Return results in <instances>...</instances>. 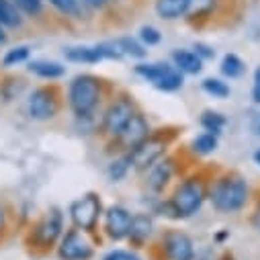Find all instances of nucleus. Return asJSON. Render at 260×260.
<instances>
[{
    "mask_svg": "<svg viewBox=\"0 0 260 260\" xmlns=\"http://www.w3.org/2000/svg\"><path fill=\"white\" fill-rule=\"evenodd\" d=\"M152 219L148 215H136L132 219V230H129V238L136 242H144L152 234Z\"/></svg>",
    "mask_w": 260,
    "mask_h": 260,
    "instance_id": "nucleus-20",
    "label": "nucleus"
},
{
    "mask_svg": "<svg viewBox=\"0 0 260 260\" xmlns=\"http://www.w3.org/2000/svg\"><path fill=\"white\" fill-rule=\"evenodd\" d=\"M21 23H23L21 11L13 5V0H0V25L9 29H17L21 27Z\"/></svg>",
    "mask_w": 260,
    "mask_h": 260,
    "instance_id": "nucleus-19",
    "label": "nucleus"
},
{
    "mask_svg": "<svg viewBox=\"0 0 260 260\" xmlns=\"http://www.w3.org/2000/svg\"><path fill=\"white\" fill-rule=\"evenodd\" d=\"M136 74L164 92H172L182 86V72L170 63H140L136 66Z\"/></svg>",
    "mask_w": 260,
    "mask_h": 260,
    "instance_id": "nucleus-4",
    "label": "nucleus"
},
{
    "mask_svg": "<svg viewBox=\"0 0 260 260\" xmlns=\"http://www.w3.org/2000/svg\"><path fill=\"white\" fill-rule=\"evenodd\" d=\"M103 260H142V258L129 250H111L103 256Z\"/></svg>",
    "mask_w": 260,
    "mask_h": 260,
    "instance_id": "nucleus-32",
    "label": "nucleus"
},
{
    "mask_svg": "<svg viewBox=\"0 0 260 260\" xmlns=\"http://www.w3.org/2000/svg\"><path fill=\"white\" fill-rule=\"evenodd\" d=\"M194 53H197L203 61H205L207 57H213V55H215V51H213L209 45H205V43H197V45H194Z\"/></svg>",
    "mask_w": 260,
    "mask_h": 260,
    "instance_id": "nucleus-34",
    "label": "nucleus"
},
{
    "mask_svg": "<svg viewBox=\"0 0 260 260\" xmlns=\"http://www.w3.org/2000/svg\"><path fill=\"white\" fill-rule=\"evenodd\" d=\"M13 5L29 17H37L43 11V0H13Z\"/></svg>",
    "mask_w": 260,
    "mask_h": 260,
    "instance_id": "nucleus-28",
    "label": "nucleus"
},
{
    "mask_svg": "<svg viewBox=\"0 0 260 260\" xmlns=\"http://www.w3.org/2000/svg\"><path fill=\"white\" fill-rule=\"evenodd\" d=\"M166 152V144L158 138H146L142 144H138L134 150H129L127 158L132 162V168L148 170L152 164H156Z\"/></svg>",
    "mask_w": 260,
    "mask_h": 260,
    "instance_id": "nucleus-6",
    "label": "nucleus"
},
{
    "mask_svg": "<svg viewBox=\"0 0 260 260\" xmlns=\"http://www.w3.org/2000/svg\"><path fill=\"white\" fill-rule=\"evenodd\" d=\"M215 7V0H188L186 17H203L209 15Z\"/></svg>",
    "mask_w": 260,
    "mask_h": 260,
    "instance_id": "nucleus-27",
    "label": "nucleus"
},
{
    "mask_svg": "<svg viewBox=\"0 0 260 260\" xmlns=\"http://www.w3.org/2000/svg\"><path fill=\"white\" fill-rule=\"evenodd\" d=\"M5 225H7V213H5V207L0 205V232L5 230Z\"/></svg>",
    "mask_w": 260,
    "mask_h": 260,
    "instance_id": "nucleus-37",
    "label": "nucleus"
},
{
    "mask_svg": "<svg viewBox=\"0 0 260 260\" xmlns=\"http://www.w3.org/2000/svg\"><path fill=\"white\" fill-rule=\"evenodd\" d=\"M203 90L207 94H211L213 99H225V96H230V86L223 80H219V78H207V80H203Z\"/></svg>",
    "mask_w": 260,
    "mask_h": 260,
    "instance_id": "nucleus-26",
    "label": "nucleus"
},
{
    "mask_svg": "<svg viewBox=\"0 0 260 260\" xmlns=\"http://www.w3.org/2000/svg\"><path fill=\"white\" fill-rule=\"evenodd\" d=\"M172 162L170 160H158L156 164L150 166V174H148V186L154 192L164 190V186L168 184V180L172 178Z\"/></svg>",
    "mask_w": 260,
    "mask_h": 260,
    "instance_id": "nucleus-15",
    "label": "nucleus"
},
{
    "mask_svg": "<svg viewBox=\"0 0 260 260\" xmlns=\"http://www.w3.org/2000/svg\"><path fill=\"white\" fill-rule=\"evenodd\" d=\"M7 41V35H5V29H3V25H0V43H5Z\"/></svg>",
    "mask_w": 260,
    "mask_h": 260,
    "instance_id": "nucleus-38",
    "label": "nucleus"
},
{
    "mask_svg": "<svg viewBox=\"0 0 260 260\" xmlns=\"http://www.w3.org/2000/svg\"><path fill=\"white\" fill-rule=\"evenodd\" d=\"M129 168H132V162H129L127 156H123V158L115 160V162L109 166V176H111L113 180H121V178L127 174Z\"/></svg>",
    "mask_w": 260,
    "mask_h": 260,
    "instance_id": "nucleus-30",
    "label": "nucleus"
},
{
    "mask_svg": "<svg viewBox=\"0 0 260 260\" xmlns=\"http://www.w3.org/2000/svg\"><path fill=\"white\" fill-rule=\"evenodd\" d=\"M136 115V107L129 99H117L115 103H111V107L105 111L103 115V129L105 134L111 138H117L119 132L125 127V123Z\"/></svg>",
    "mask_w": 260,
    "mask_h": 260,
    "instance_id": "nucleus-7",
    "label": "nucleus"
},
{
    "mask_svg": "<svg viewBox=\"0 0 260 260\" xmlns=\"http://www.w3.org/2000/svg\"><path fill=\"white\" fill-rule=\"evenodd\" d=\"M205 197H207V192H205V186L199 178H186L184 182H180L172 194V199H170V205L176 213V219L194 215L201 209Z\"/></svg>",
    "mask_w": 260,
    "mask_h": 260,
    "instance_id": "nucleus-3",
    "label": "nucleus"
},
{
    "mask_svg": "<svg viewBox=\"0 0 260 260\" xmlns=\"http://www.w3.org/2000/svg\"><path fill=\"white\" fill-rule=\"evenodd\" d=\"M57 109H59V103L51 88H37L29 96V103H27L29 117L35 121H47V119L55 117Z\"/></svg>",
    "mask_w": 260,
    "mask_h": 260,
    "instance_id": "nucleus-8",
    "label": "nucleus"
},
{
    "mask_svg": "<svg viewBox=\"0 0 260 260\" xmlns=\"http://www.w3.org/2000/svg\"><path fill=\"white\" fill-rule=\"evenodd\" d=\"M82 5H86L90 9H103L107 5V0H82Z\"/></svg>",
    "mask_w": 260,
    "mask_h": 260,
    "instance_id": "nucleus-36",
    "label": "nucleus"
},
{
    "mask_svg": "<svg viewBox=\"0 0 260 260\" xmlns=\"http://www.w3.org/2000/svg\"><path fill=\"white\" fill-rule=\"evenodd\" d=\"M117 45L119 49L123 51V55H132V57H144L148 53L146 45L140 43L138 39H132V37H121L117 39Z\"/></svg>",
    "mask_w": 260,
    "mask_h": 260,
    "instance_id": "nucleus-22",
    "label": "nucleus"
},
{
    "mask_svg": "<svg viewBox=\"0 0 260 260\" xmlns=\"http://www.w3.org/2000/svg\"><path fill=\"white\" fill-rule=\"evenodd\" d=\"M66 59L70 61H84V63H96L103 59V53L99 49V45H78V47H68L63 51Z\"/></svg>",
    "mask_w": 260,
    "mask_h": 260,
    "instance_id": "nucleus-16",
    "label": "nucleus"
},
{
    "mask_svg": "<svg viewBox=\"0 0 260 260\" xmlns=\"http://www.w3.org/2000/svg\"><path fill=\"white\" fill-rule=\"evenodd\" d=\"M29 72H33L39 78H47V80H55L66 74V68L57 61H31L29 63Z\"/></svg>",
    "mask_w": 260,
    "mask_h": 260,
    "instance_id": "nucleus-18",
    "label": "nucleus"
},
{
    "mask_svg": "<svg viewBox=\"0 0 260 260\" xmlns=\"http://www.w3.org/2000/svg\"><path fill=\"white\" fill-rule=\"evenodd\" d=\"M211 203L221 213H236L248 201V184L242 176H221L211 188Z\"/></svg>",
    "mask_w": 260,
    "mask_h": 260,
    "instance_id": "nucleus-1",
    "label": "nucleus"
},
{
    "mask_svg": "<svg viewBox=\"0 0 260 260\" xmlns=\"http://www.w3.org/2000/svg\"><path fill=\"white\" fill-rule=\"evenodd\" d=\"M186 7L188 0H156V13L166 21H174L186 15Z\"/></svg>",
    "mask_w": 260,
    "mask_h": 260,
    "instance_id": "nucleus-17",
    "label": "nucleus"
},
{
    "mask_svg": "<svg viewBox=\"0 0 260 260\" xmlns=\"http://www.w3.org/2000/svg\"><path fill=\"white\" fill-rule=\"evenodd\" d=\"M68 103L74 115L88 117L101 103V82L90 74H80L70 82Z\"/></svg>",
    "mask_w": 260,
    "mask_h": 260,
    "instance_id": "nucleus-2",
    "label": "nucleus"
},
{
    "mask_svg": "<svg viewBox=\"0 0 260 260\" xmlns=\"http://www.w3.org/2000/svg\"><path fill=\"white\" fill-rule=\"evenodd\" d=\"M164 252L168 260H192L194 256L190 238L180 232H170L164 236Z\"/></svg>",
    "mask_w": 260,
    "mask_h": 260,
    "instance_id": "nucleus-12",
    "label": "nucleus"
},
{
    "mask_svg": "<svg viewBox=\"0 0 260 260\" xmlns=\"http://www.w3.org/2000/svg\"><path fill=\"white\" fill-rule=\"evenodd\" d=\"M148 134H150V125H148V121L144 119V115L136 113L132 119L125 123V127L121 129V132H119L117 140L121 142L123 148L134 150L138 144H142L146 138H150Z\"/></svg>",
    "mask_w": 260,
    "mask_h": 260,
    "instance_id": "nucleus-11",
    "label": "nucleus"
},
{
    "mask_svg": "<svg viewBox=\"0 0 260 260\" xmlns=\"http://www.w3.org/2000/svg\"><path fill=\"white\" fill-rule=\"evenodd\" d=\"M27 57H29V47L27 45H19V47L9 49L3 61H5V66H17V63L25 61Z\"/></svg>",
    "mask_w": 260,
    "mask_h": 260,
    "instance_id": "nucleus-29",
    "label": "nucleus"
},
{
    "mask_svg": "<svg viewBox=\"0 0 260 260\" xmlns=\"http://www.w3.org/2000/svg\"><path fill=\"white\" fill-rule=\"evenodd\" d=\"M250 127H252V132H254V134L260 138V113H254V115H252Z\"/></svg>",
    "mask_w": 260,
    "mask_h": 260,
    "instance_id": "nucleus-35",
    "label": "nucleus"
},
{
    "mask_svg": "<svg viewBox=\"0 0 260 260\" xmlns=\"http://www.w3.org/2000/svg\"><path fill=\"white\" fill-rule=\"evenodd\" d=\"M61 234V213L59 211H51L43 217V221L37 225V232H35V238L41 246H49L53 244Z\"/></svg>",
    "mask_w": 260,
    "mask_h": 260,
    "instance_id": "nucleus-13",
    "label": "nucleus"
},
{
    "mask_svg": "<svg viewBox=\"0 0 260 260\" xmlns=\"http://www.w3.org/2000/svg\"><path fill=\"white\" fill-rule=\"evenodd\" d=\"M49 5L53 9H57L61 15L72 17V19H80V15H82L80 0H49Z\"/></svg>",
    "mask_w": 260,
    "mask_h": 260,
    "instance_id": "nucleus-23",
    "label": "nucleus"
},
{
    "mask_svg": "<svg viewBox=\"0 0 260 260\" xmlns=\"http://www.w3.org/2000/svg\"><path fill=\"white\" fill-rule=\"evenodd\" d=\"M101 211H103V203H101V197H99V194H94V192L84 194V197L76 199L70 205L72 223L76 225V230H82V232L94 230Z\"/></svg>",
    "mask_w": 260,
    "mask_h": 260,
    "instance_id": "nucleus-5",
    "label": "nucleus"
},
{
    "mask_svg": "<svg viewBox=\"0 0 260 260\" xmlns=\"http://www.w3.org/2000/svg\"><path fill=\"white\" fill-rule=\"evenodd\" d=\"M132 219L134 215L125 207L113 205L105 211V232L111 240H123L129 238V230H132Z\"/></svg>",
    "mask_w": 260,
    "mask_h": 260,
    "instance_id": "nucleus-10",
    "label": "nucleus"
},
{
    "mask_svg": "<svg viewBox=\"0 0 260 260\" xmlns=\"http://www.w3.org/2000/svg\"><path fill=\"white\" fill-rule=\"evenodd\" d=\"M244 61L236 55V53H228L223 55V61H221V74L228 76V78H238L244 74Z\"/></svg>",
    "mask_w": 260,
    "mask_h": 260,
    "instance_id": "nucleus-21",
    "label": "nucleus"
},
{
    "mask_svg": "<svg viewBox=\"0 0 260 260\" xmlns=\"http://www.w3.org/2000/svg\"><path fill=\"white\" fill-rule=\"evenodd\" d=\"M57 254L61 260H90L92 258V246L78 230H70L61 238Z\"/></svg>",
    "mask_w": 260,
    "mask_h": 260,
    "instance_id": "nucleus-9",
    "label": "nucleus"
},
{
    "mask_svg": "<svg viewBox=\"0 0 260 260\" xmlns=\"http://www.w3.org/2000/svg\"><path fill=\"white\" fill-rule=\"evenodd\" d=\"M140 39H142V43L144 45H158L160 43V39H162V35H160V31L156 29V27H142V31H140Z\"/></svg>",
    "mask_w": 260,
    "mask_h": 260,
    "instance_id": "nucleus-31",
    "label": "nucleus"
},
{
    "mask_svg": "<svg viewBox=\"0 0 260 260\" xmlns=\"http://www.w3.org/2000/svg\"><path fill=\"white\" fill-rule=\"evenodd\" d=\"M201 125L205 127V132H207V134L217 136V134L221 132V129H223V125H225V119H223L219 113L205 111V113H203V117H201Z\"/></svg>",
    "mask_w": 260,
    "mask_h": 260,
    "instance_id": "nucleus-25",
    "label": "nucleus"
},
{
    "mask_svg": "<svg viewBox=\"0 0 260 260\" xmlns=\"http://www.w3.org/2000/svg\"><path fill=\"white\" fill-rule=\"evenodd\" d=\"M254 160H256V164H258V166H260V150H258V152H256V154H254Z\"/></svg>",
    "mask_w": 260,
    "mask_h": 260,
    "instance_id": "nucleus-39",
    "label": "nucleus"
},
{
    "mask_svg": "<svg viewBox=\"0 0 260 260\" xmlns=\"http://www.w3.org/2000/svg\"><path fill=\"white\" fill-rule=\"evenodd\" d=\"M252 99L256 105H260V66L254 70V84H252Z\"/></svg>",
    "mask_w": 260,
    "mask_h": 260,
    "instance_id": "nucleus-33",
    "label": "nucleus"
},
{
    "mask_svg": "<svg viewBox=\"0 0 260 260\" xmlns=\"http://www.w3.org/2000/svg\"><path fill=\"white\" fill-rule=\"evenodd\" d=\"M174 68L182 74H199L203 70V59L190 49H176L172 53Z\"/></svg>",
    "mask_w": 260,
    "mask_h": 260,
    "instance_id": "nucleus-14",
    "label": "nucleus"
},
{
    "mask_svg": "<svg viewBox=\"0 0 260 260\" xmlns=\"http://www.w3.org/2000/svg\"><path fill=\"white\" fill-rule=\"evenodd\" d=\"M215 148H217V136H213V134H201L199 138L192 140V150L199 156H207V154L215 152Z\"/></svg>",
    "mask_w": 260,
    "mask_h": 260,
    "instance_id": "nucleus-24",
    "label": "nucleus"
}]
</instances>
